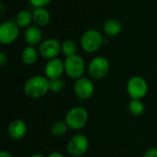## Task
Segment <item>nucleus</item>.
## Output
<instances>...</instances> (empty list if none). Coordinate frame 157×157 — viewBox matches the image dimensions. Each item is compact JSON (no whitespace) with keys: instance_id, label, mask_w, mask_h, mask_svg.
<instances>
[{"instance_id":"obj_1","label":"nucleus","mask_w":157,"mask_h":157,"mask_svg":"<svg viewBox=\"0 0 157 157\" xmlns=\"http://www.w3.org/2000/svg\"><path fill=\"white\" fill-rule=\"evenodd\" d=\"M50 91V79L44 75H34L24 85V93L29 98H40Z\"/></svg>"},{"instance_id":"obj_2","label":"nucleus","mask_w":157,"mask_h":157,"mask_svg":"<svg viewBox=\"0 0 157 157\" xmlns=\"http://www.w3.org/2000/svg\"><path fill=\"white\" fill-rule=\"evenodd\" d=\"M64 121L69 129L78 131L83 129L87 124L88 113L86 109L82 107H75L67 112Z\"/></svg>"},{"instance_id":"obj_3","label":"nucleus","mask_w":157,"mask_h":157,"mask_svg":"<svg viewBox=\"0 0 157 157\" xmlns=\"http://www.w3.org/2000/svg\"><path fill=\"white\" fill-rule=\"evenodd\" d=\"M82 49L89 53L98 51L104 43V38L102 34L96 29H89L86 31L81 37Z\"/></svg>"},{"instance_id":"obj_4","label":"nucleus","mask_w":157,"mask_h":157,"mask_svg":"<svg viewBox=\"0 0 157 157\" xmlns=\"http://www.w3.org/2000/svg\"><path fill=\"white\" fill-rule=\"evenodd\" d=\"M63 63H64V72L70 78L78 79L83 76L86 70V64L81 56L75 54L66 57Z\"/></svg>"},{"instance_id":"obj_5","label":"nucleus","mask_w":157,"mask_h":157,"mask_svg":"<svg viewBox=\"0 0 157 157\" xmlns=\"http://www.w3.org/2000/svg\"><path fill=\"white\" fill-rule=\"evenodd\" d=\"M126 89L132 99H141L144 98L148 92V84L142 76L135 75L129 79Z\"/></svg>"},{"instance_id":"obj_6","label":"nucleus","mask_w":157,"mask_h":157,"mask_svg":"<svg viewBox=\"0 0 157 157\" xmlns=\"http://www.w3.org/2000/svg\"><path fill=\"white\" fill-rule=\"evenodd\" d=\"M89 147V141L83 134H76L71 137L67 144V152L74 157H80L86 153Z\"/></svg>"},{"instance_id":"obj_7","label":"nucleus","mask_w":157,"mask_h":157,"mask_svg":"<svg viewBox=\"0 0 157 157\" xmlns=\"http://www.w3.org/2000/svg\"><path fill=\"white\" fill-rule=\"evenodd\" d=\"M109 62L102 56L95 57L88 64V74L94 79H101L105 77L109 71Z\"/></svg>"},{"instance_id":"obj_8","label":"nucleus","mask_w":157,"mask_h":157,"mask_svg":"<svg viewBox=\"0 0 157 157\" xmlns=\"http://www.w3.org/2000/svg\"><path fill=\"white\" fill-rule=\"evenodd\" d=\"M74 90L78 98L82 100H86L93 96L95 91V86L90 79L82 76L76 79L74 85Z\"/></svg>"},{"instance_id":"obj_9","label":"nucleus","mask_w":157,"mask_h":157,"mask_svg":"<svg viewBox=\"0 0 157 157\" xmlns=\"http://www.w3.org/2000/svg\"><path fill=\"white\" fill-rule=\"evenodd\" d=\"M19 27L16 22L6 21L0 25V42L2 44H10L14 42L19 34Z\"/></svg>"},{"instance_id":"obj_10","label":"nucleus","mask_w":157,"mask_h":157,"mask_svg":"<svg viewBox=\"0 0 157 157\" xmlns=\"http://www.w3.org/2000/svg\"><path fill=\"white\" fill-rule=\"evenodd\" d=\"M60 52H62V44L55 39L45 40L39 48L40 55L47 60L56 58Z\"/></svg>"},{"instance_id":"obj_11","label":"nucleus","mask_w":157,"mask_h":157,"mask_svg":"<svg viewBox=\"0 0 157 157\" xmlns=\"http://www.w3.org/2000/svg\"><path fill=\"white\" fill-rule=\"evenodd\" d=\"M64 72V63L58 58L48 60L45 65V75L49 79L60 78Z\"/></svg>"},{"instance_id":"obj_12","label":"nucleus","mask_w":157,"mask_h":157,"mask_svg":"<svg viewBox=\"0 0 157 157\" xmlns=\"http://www.w3.org/2000/svg\"><path fill=\"white\" fill-rule=\"evenodd\" d=\"M27 125L21 120H15L10 122L7 128L8 135L14 140H20L25 137L27 133Z\"/></svg>"},{"instance_id":"obj_13","label":"nucleus","mask_w":157,"mask_h":157,"mask_svg":"<svg viewBox=\"0 0 157 157\" xmlns=\"http://www.w3.org/2000/svg\"><path fill=\"white\" fill-rule=\"evenodd\" d=\"M24 37L29 45L34 46L40 42L42 39V31L38 26H29L25 29Z\"/></svg>"},{"instance_id":"obj_14","label":"nucleus","mask_w":157,"mask_h":157,"mask_svg":"<svg viewBox=\"0 0 157 157\" xmlns=\"http://www.w3.org/2000/svg\"><path fill=\"white\" fill-rule=\"evenodd\" d=\"M122 29V24L120 20L111 18L107 20L103 25V30L106 35L113 37L117 36Z\"/></svg>"},{"instance_id":"obj_15","label":"nucleus","mask_w":157,"mask_h":157,"mask_svg":"<svg viewBox=\"0 0 157 157\" xmlns=\"http://www.w3.org/2000/svg\"><path fill=\"white\" fill-rule=\"evenodd\" d=\"M32 15H33V21L38 27L46 26L50 22V19H51L50 13L44 7L36 8L34 12L32 13Z\"/></svg>"},{"instance_id":"obj_16","label":"nucleus","mask_w":157,"mask_h":157,"mask_svg":"<svg viewBox=\"0 0 157 157\" xmlns=\"http://www.w3.org/2000/svg\"><path fill=\"white\" fill-rule=\"evenodd\" d=\"M38 56H39V52H37L36 48L31 45L27 46L22 51V53H21L22 62L27 65L34 64L38 60Z\"/></svg>"},{"instance_id":"obj_17","label":"nucleus","mask_w":157,"mask_h":157,"mask_svg":"<svg viewBox=\"0 0 157 157\" xmlns=\"http://www.w3.org/2000/svg\"><path fill=\"white\" fill-rule=\"evenodd\" d=\"M33 20V15L29 10H21L16 16V23L20 28H28Z\"/></svg>"},{"instance_id":"obj_18","label":"nucleus","mask_w":157,"mask_h":157,"mask_svg":"<svg viewBox=\"0 0 157 157\" xmlns=\"http://www.w3.org/2000/svg\"><path fill=\"white\" fill-rule=\"evenodd\" d=\"M68 129L69 127L65 121H56L51 126V133L54 137H62L67 132Z\"/></svg>"},{"instance_id":"obj_19","label":"nucleus","mask_w":157,"mask_h":157,"mask_svg":"<svg viewBox=\"0 0 157 157\" xmlns=\"http://www.w3.org/2000/svg\"><path fill=\"white\" fill-rule=\"evenodd\" d=\"M144 105L141 99H132L129 103V111L132 116H142L144 112Z\"/></svg>"},{"instance_id":"obj_20","label":"nucleus","mask_w":157,"mask_h":157,"mask_svg":"<svg viewBox=\"0 0 157 157\" xmlns=\"http://www.w3.org/2000/svg\"><path fill=\"white\" fill-rule=\"evenodd\" d=\"M77 46L75 42L72 40H66L62 43V52L66 57L76 54Z\"/></svg>"},{"instance_id":"obj_21","label":"nucleus","mask_w":157,"mask_h":157,"mask_svg":"<svg viewBox=\"0 0 157 157\" xmlns=\"http://www.w3.org/2000/svg\"><path fill=\"white\" fill-rule=\"evenodd\" d=\"M64 88V81L60 78L50 79V91L52 93H60Z\"/></svg>"},{"instance_id":"obj_22","label":"nucleus","mask_w":157,"mask_h":157,"mask_svg":"<svg viewBox=\"0 0 157 157\" xmlns=\"http://www.w3.org/2000/svg\"><path fill=\"white\" fill-rule=\"evenodd\" d=\"M52 0H29V2L35 6L36 8L39 7H44L45 6H47L48 4H50Z\"/></svg>"},{"instance_id":"obj_23","label":"nucleus","mask_w":157,"mask_h":157,"mask_svg":"<svg viewBox=\"0 0 157 157\" xmlns=\"http://www.w3.org/2000/svg\"><path fill=\"white\" fill-rule=\"evenodd\" d=\"M144 157H157V148H152L150 150H148Z\"/></svg>"},{"instance_id":"obj_24","label":"nucleus","mask_w":157,"mask_h":157,"mask_svg":"<svg viewBox=\"0 0 157 157\" xmlns=\"http://www.w3.org/2000/svg\"><path fill=\"white\" fill-rule=\"evenodd\" d=\"M7 63V58L4 52H0V65L5 66L6 63Z\"/></svg>"},{"instance_id":"obj_25","label":"nucleus","mask_w":157,"mask_h":157,"mask_svg":"<svg viewBox=\"0 0 157 157\" xmlns=\"http://www.w3.org/2000/svg\"><path fill=\"white\" fill-rule=\"evenodd\" d=\"M47 157H64L63 155H62L61 153H58V152H53L52 154H50Z\"/></svg>"},{"instance_id":"obj_26","label":"nucleus","mask_w":157,"mask_h":157,"mask_svg":"<svg viewBox=\"0 0 157 157\" xmlns=\"http://www.w3.org/2000/svg\"><path fill=\"white\" fill-rule=\"evenodd\" d=\"M0 157H13L8 152H6V151H2L1 153H0Z\"/></svg>"},{"instance_id":"obj_27","label":"nucleus","mask_w":157,"mask_h":157,"mask_svg":"<svg viewBox=\"0 0 157 157\" xmlns=\"http://www.w3.org/2000/svg\"><path fill=\"white\" fill-rule=\"evenodd\" d=\"M29 157H44L42 155H40V154H34V155H30Z\"/></svg>"}]
</instances>
